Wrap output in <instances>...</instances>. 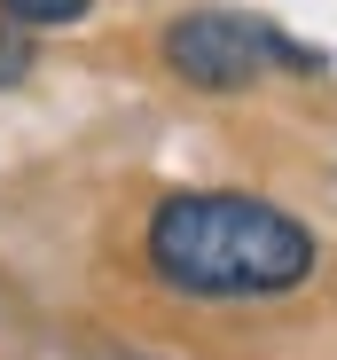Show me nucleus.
<instances>
[{
	"mask_svg": "<svg viewBox=\"0 0 337 360\" xmlns=\"http://www.w3.org/2000/svg\"><path fill=\"white\" fill-rule=\"evenodd\" d=\"M141 259L181 297H283V290L314 282L322 235L306 219H291L283 204H267V196L181 188L149 212Z\"/></svg>",
	"mask_w": 337,
	"mask_h": 360,
	"instance_id": "obj_1",
	"label": "nucleus"
},
{
	"mask_svg": "<svg viewBox=\"0 0 337 360\" xmlns=\"http://www.w3.org/2000/svg\"><path fill=\"white\" fill-rule=\"evenodd\" d=\"M165 71L196 94H243L259 71H267V24L251 16H220V8H196V16H173L157 39Z\"/></svg>",
	"mask_w": 337,
	"mask_h": 360,
	"instance_id": "obj_2",
	"label": "nucleus"
},
{
	"mask_svg": "<svg viewBox=\"0 0 337 360\" xmlns=\"http://www.w3.org/2000/svg\"><path fill=\"white\" fill-rule=\"evenodd\" d=\"M87 8H94V0H0V16L24 24V32H63V24H79Z\"/></svg>",
	"mask_w": 337,
	"mask_h": 360,
	"instance_id": "obj_3",
	"label": "nucleus"
},
{
	"mask_svg": "<svg viewBox=\"0 0 337 360\" xmlns=\"http://www.w3.org/2000/svg\"><path fill=\"white\" fill-rule=\"evenodd\" d=\"M32 63H39V55H32V32L0 16V86H24V79H32Z\"/></svg>",
	"mask_w": 337,
	"mask_h": 360,
	"instance_id": "obj_4",
	"label": "nucleus"
}]
</instances>
